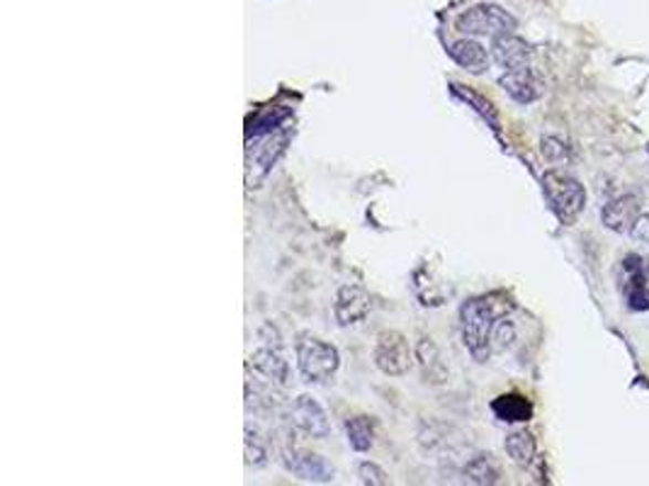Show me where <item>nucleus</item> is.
<instances>
[{"instance_id":"obj_2","label":"nucleus","mask_w":649,"mask_h":486,"mask_svg":"<svg viewBox=\"0 0 649 486\" xmlns=\"http://www.w3.org/2000/svg\"><path fill=\"white\" fill-rule=\"evenodd\" d=\"M543 190L559 222L572 224L584 212L586 188L565 170H547L543 176Z\"/></svg>"},{"instance_id":"obj_24","label":"nucleus","mask_w":649,"mask_h":486,"mask_svg":"<svg viewBox=\"0 0 649 486\" xmlns=\"http://www.w3.org/2000/svg\"><path fill=\"white\" fill-rule=\"evenodd\" d=\"M630 236L638 243H642V246H649V212L640 214V219L635 222V226L630 231Z\"/></svg>"},{"instance_id":"obj_3","label":"nucleus","mask_w":649,"mask_h":486,"mask_svg":"<svg viewBox=\"0 0 649 486\" xmlns=\"http://www.w3.org/2000/svg\"><path fill=\"white\" fill-rule=\"evenodd\" d=\"M341 364V356L336 346L326 344V340L302 334L297 340V370L304 377V382L322 384L336 374Z\"/></svg>"},{"instance_id":"obj_1","label":"nucleus","mask_w":649,"mask_h":486,"mask_svg":"<svg viewBox=\"0 0 649 486\" xmlns=\"http://www.w3.org/2000/svg\"><path fill=\"white\" fill-rule=\"evenodd\" d=\"M494 304L484 297H472L460 307L462 344L477 362H486L492 356V331L496 324Z\"/></svg>"},{"instance_id":"obj_14","label":"nucleus","mask_w":649,"mask_h":486,"mask_svg":"<svg viewBox=\"0 0 649 486\" xmlns=\"http://www.w3.org/2000/svg\"><path fill=\"white\" fill-rule=\"evenodd\" d=\"M499 85L506 91L511 101H516L521 105H531L541 97V81H537L531 66L504 71V76L499 78Z\"/></svg>"},{"instance_id":"obj_15","label":"nucleus","mask_w":649,"mask_h":486,"mask_svg":"<svg viewBox=\"0 0 649 486\" xmlns=\"http://www.w3.org/2000/svg\"><path fill=\"white\" fill-rule=\"evenodd\" d=\"M494 416L504 423H525L533 416V404L528 397H523L519 392H509L494 399L492 404Z\"/></svg>"},{"instance_id":"obj_23","label":"nucleus","mask_w":649,"mask_h":486,"mask_svg":"<svg viewBox=\"0 0 649 486\" xmlns=\"http://www.w3.org/2000/svg\"><path fill=\"white\" fill-rule=\"evenodd\" d=\"M543 156L547 158V161L557 163V161H562V158L567 156V146L562 144L557 137H545L543 139Z\"/></svg>"},{"instance_id":"obj_22","label":"nucleus","mask_w":649,"mask_h":486,"mask_svg":"<svg viewBox=\"0 0 649 486\" xmlns=\"http://www.w3.org/2000/svg\"><path fill=\"white\" fill-rule=\"evenodd\" d=\"M358 477L363 484H370V486H385L389 482L387 472L383 467H377L375 462H363L358 467Z\"/></svg>"},{"instance_id":"obj_11","label":"nucleus","mask_w":649,"mask_h":486,"mask_svg":"<svg viewBox=\"0 0 649 486\" xmlns=\"http://www.w3.org/2000/svg\"><path fill=\"white\" fill-rule=\"evenodd\" d=\"M370 314V295L358 285H343L334 302V316L341 326L360 324Z\"/></svg>"},{"instance_id":"obj_13","label":"nucleus","mask_w":649,"mask_h":486,"mask_svg":"<svg viewBox=\"0 0 649 486\" xmlns=\"http://www.w3.org/2000/svg\"><path fill=\"white\" fill-rule=\"evenodd\" d=\"M492 59L504 71L531 66V44L513 32L499 34L492 40Z\"/></svg>"},{"instance_id":"obj_10","label":"nucleus","mask_w":649,"mask_h":486,"mask_svg":"<svg viewBox=\"0 0 649 486\" xmlns=\"http://www.w3.org/2000/svg\"><path fill=\"white\" fill-rule=\"evenodd\" d=\"M642 214V202L638 194H618V198H614L610 202L604 204L601 210V222L606 229L616 231V234L626 236L632 231L635 222H638Z\"/></svg>"},{"instance_id":"obj_9","label":"nucleus","mask_w":649,"mask_h":486,"mask_svg":"<svg viewBox=\"0 0 649 486\" xmlns=\"http://www.w3.org/2000/svg\"><path fill=\"white\" fill-rule=\"evenodd\" d=\"M290 419H292V425H295L300 433H304L307 437H314V441H324L331 431L322 404L310 394H300L295 401H292Z\"/></svg>"},{"instance_id":"obj_18","label":"nucleus","mask_w":649,"mask_h":486,"mask_svg":"<svg viewBox=\"0 0 649 486\" xmlns=\"http://www.w3.org/2000/svg\"><path fill=\"white\" fill-rule=\"evenodd\" d=\"M346 437L355 453H367L373 447V423L365 416H355L346 421Z\"/></svg>"},{"instance_id":"obj_8","label":"nucleus","mask_w":649,"mask_h":486,"mask_svg":"<svg viewBox=\"0 0 649 486\" xmlns=\"http://www.w3.org/2000/svg\"><path fill=\"white\" fill-rule=\"evenodd\" d=\"M249 368L271 384H278V387L287 384L290 364L283 356V344H280V336L275 340H263V346L251 352Z\"/></svg>"},{"instance_id":"obj_20","label":"nucleus","mask_w":649,"mask_h":486,"mask_svg":"<svg viewBox=\"0 0 649 486\" xmlns=\"http://www.w3.org/2000/svg\"><path fill=\"white\" fill-rule=\"evenodd\" d=\"M243 447H247V465H253V467L265 465V457H268L265 441L259 431L251 429V425H247V441H243Z\"/></svg>"},{"instance_id":"obj_25","label":"nucleus","mask_w":649,"mask_h":486,"mask_svg":"<svg viewBox=\"0 0 649 486\" xmlns=\"http://www.w3.org/2000/svg\"><path fill=\"white\" fill-rule=\"evenodd\" d=\"M647 154H649V146H647Z\"/></svg>"},{"instance_id":"obj_7","label":"nucleus","mask_w":649,"mask_h":486,"mask_svg":"<svg viewBox=\"0 0 649 486\" xmlns=\"http://www.w3.org/2000/svg\"><path fill=\"white\" fill-rule=\"evenodd\" d=\"M290 141V134L287 131H268V134H259V139H255L253 149H249V182L251 188L259 186V182L271 173L273 163L278 161L280 156H283L285 146Z\"/></svg>"},{"instance_id":"obj_5","label":"nucleus","mask_w":649,"mask_h":486,"mask_svg":"<svg viewBox=\"0 0 649 486\" xmlns=\"http://www.w3.org/2000/svg\"><path fill=\"white\" fill-rule=\"evenodd\" d=\"M456 28L462 34L499 36V34H509V32L516 30L519 20L501 6L484 3V6H474L470 10H464L462 15L456 20Z\"/></svg>"},{"instance_id":"obj_12","label":"nucleus","mask_w":649,"mask_h":486,"mask_svg":"<svg viewBox=\"0 0 649 486\" xmlns=\"http://www.w3.org/2000/svg\"><path fill=\"white\" fill-rule=\"evenodd\" d=\"M285 467L297 474L304 482H331L334 479V467L322 455L314 453H302V450H285L283 453Z\"/></svg>"},{"instance_id":"obj_4","label":"nucleus","mask_w":649,"mask_h":486,"mask_svg":"<svg viewBox=\"0 0 649 486\" xmlns=\"http://www.w3.org/2000/svg\"><path fill=\"white\" fill-rule=\"evenodd\" d=\"M622 302L632 311H649V261L640 253H628L618 267Z\"/></svg>"},{"instance_id":"obj_19","label":"nucleus","mask_w":649,"mask_h":486,"mask_svg":"<svg viewBox=\"0 0 649 486\" xmlns=\"http://www.w3.org/2000/svg\"><path fill=\"white\" fill-rule=\"evenodd\" d=\"M464 477L472 484H496L499 482V467L494 465L492 455H477L464 467Z\"/></svg>"},{"instance_id":"obj_17","label":"nucleus","mask_w":649,"mask_h":486,"mask_svg":"<svg viewBox=\"0 0 649 486\" xmlns=\"http://www.w3.org/2000/svg\"><path fill=\"white\" fill-rule=\"evenodd\" d=\"M506 453L513 462H519V465L528 467L531 462L535 459V437L528 431H513L506 435Z\"/></svg>"},{"instance_id":"obj_21","label":"nucleus","mask_w":649,"mask_h":486,"mask_svg":"<svg viewBox=\"0 0 649 486\" xmlns=\"http://www.w3.org/2000/svg\"><path fill=\"white\" fill-rule=\"evenodd\" d=\"M513 338H516V326H513L511 319H496L494 331H492V350H506Z\"/></svg>"},{"instance_id":"obj_16","label":"nucleus","mask_w":649,"mask_h":486,"mask_svg":"<svg viewBox=\"0 0 649 486\" xmlns=\"http://www.w3.org/2000/svg\"><path fill=\"white\" fill-rule=\"evenodd\" d=\"M450 56L458 66L470 73H484L489 66V52L474 40H460L450 46Z\"/></svg>"},{"instance_id":"obj_6","label":"nucleus","mask_w":649,"mask_h":486,"mask_svg":"<svg viewBox=\"0 0 649 486\" xmlns=\"http://www.w3.org/2000/svg\"><path fill=\"white\" fill-rule=\"evenodd\" d=\"M373 360L377 364V370L389 377H401L407 374L411 368L414 352L409 348L407 336H401L399 331H383L377 336V344L373 350Z\"/></svg>"}]
</instances>
